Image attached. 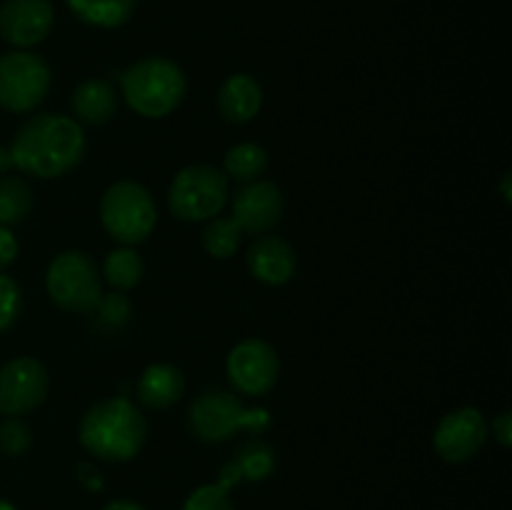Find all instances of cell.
I'll return each instance as SVG.
<instances>
[{
  "instance_id": "obj_17",
  "label": "cell",
  "mask_w": 512,
  "mask_h": 510,
  "mask_svg": "<svg viewBox=\"0 0 512 510\" xmlns=\"http://www.w3.org/2000/svg\"><path fill=\"white\" fill-rule=\"evenodd\" d=\"M70 108L78 123L105 125L118 113V90L103 78H88L73 90Z\"/></svg>"
},
{
  "instance_id": "obj_18",
  "label": "cell",
  "mask_w": 512,
  "mask_h": 510,
  "mask_svg": "<svg viewBox=\"0 0 512 510\" xmlns=\"http://www.w3.org/2000/svg\"><path fill=\"white\" fill-rule=\"evenodd\" d=\"M65 5L80 23L113 30L133 18L138 0H65Z\"/></svg>"
},
{
  "instance_id": "obj_14",
  "label": "cell",
  "mask_w": 512,
  "mask_h": 510,
  "mask_svg": "<svg viewBox=\"0 0 512 510\" xmlns=\"http://www.w3.org/2000/svg\"><path fill=\"white\" fill-rule=\"evenodd\" d=\"M245 265L258 283L278 288V285L293 280L295 270H298V258L288 240L265 233L258 235L245 250Z\"/></svg>"
},
{
  "instance_id": "obj_20",
  "label": "cell",
  "mask_w": 512,
  "mask_h": 510,
  "mask_svg": "<svg viewBox=\"0 0 512 510\" xmlns=\"http://www.w3.org/2000/svg\"><path fill=\"white\" fill-rule=\"evenodd\" d=\"M268 168V153L258 143H238L225 153L223 173L228 180L238 183H253Z\"/></svg>"
},
{
  "instance_id": "obj_24",
  "label": "cell",
  "mask_w": 512,
  "mask_h": 510,
  "mask_svg": "<svg viewBox=\"0 0 512 510\" xmlns=\"http://www.w3.org/2000/svg\"><path fill=\"white\" fill-rule=\"evenodd\" d=\"M30 445H33V428L18 415L0 425V453L8 455V458H20V455L28 453Z\"/></svg>"
},
{
  "instance_id": "obj_13",
  "label": "cell",
  "mask_w": 512,
  "mask_h": 510,
  "mask_svg": "<svg viewBox=\"0 0 512 510\" xmlns=\"http://www.w3.org/2000/svg\"><path fill=\"white\" fill-rule=\"evenodd\" d=\"M283 193L270 180H253L233 195V215L243 233L265 235L283 220Z\"/></svg>"
},
{
  "instance_id": "obj_28",
  "label": "cell",
  "mask_w": 512,
  "mask_h": 510,
  "mask_svg": "<svg viewBox=\"0 0 512 510\" xmlns=\"http://www.w3.org/2000/svg\"><path fill=\"white\" fill-rule=\"evenodd\" d=\"M18 238L13 235V230L5 228V225H0V273H3L8 265L15 263V258H18Z\"/></svg>"
},
{
  "instance_id": "obj_33",
  "label": "cell",
  "mask_w": 512,
  "mask_h": 510,
  "mask_svg": "<svg viewBox=\"0 0 512 510\" xmlns=\"http://www.w3.org/2000/svg\"><path fill=\"white\" fill-rule=\"evenodd\" d=\"M0 510H18V508H15L13 503H8V500L0 498Z\"/></svg>"
},
{
  "instance_id": "obj_2",
  "label": "cell",
  "mask_w": 512,
  "mask_h": 510,
  "mask_svg": "<svg viewBox=\"0 0 512 510\" xmlns=\"http://www.w3.org/2000/svg\"><path fill=\"white\" fill-rule=\"evenodd\" d=\"M148 438V420L133 400L123 395L98 400L80 418L78 440L98 460L128 463L143 450Z\"/></svg>"
},
{
  "instance_id": "obj_25",
  "label": "cell",
  "mask_w": 512,
  "mask_h": 510,
  "mask_svg": "<svg viewBox=\"0 0 512 510\" xmlns=\"http://www.w3.org/2000/svg\"><path fill=\"white\" fill-rule=\"evenodd\" d=\"M183 510H235L233 500H230L228 490L220 488L218 483H208L195 488L193 493L185 498Z\"/></svg>"
},
{
  "instance_id": "obj_4",
  "label": "cell",
  "mask_w": 512,
  "mask_h": 510,
  "mask_svg": "<svg viewBox=\"0 0 512 510\" xmlns=\"http://www.w3.org/2000/svg\"><path fill=\"white\" fill-rule=\"evenodd\" d=\"M188 420L193 433L203 443H225L238 430L263 433L270 425V413L260 405H245L233 390L210 388L203 390L190 403Z\"/></svg>"
},
{
  "instance_id": "obj_16",
  "label": "cell",
  "mask_w": 512,
  "mask_h": 510,
  "mask_svg": "<svg viewBox=\"0 0 512 510\" xmlns=\"http://www.w3.org/2000/svg\"><path fill=\"white\" fill-rule=\"evenodd\" d=\"M140 405L148 410H168L185 395V375L173 363H153L135 385Z\"/></svg>"
},
{
  "instance_id": "obj_30",
  "label": "cell",
  "mask_w": 512,
  "mask_h": 510,
  "mask_svg": "<svg viewBox=\"0 0 512 510\" xmlns=\"http://www.w3.org/2000/svg\"><path fill=\"white\" fill-rule=\"evenodd\" d=\"M78 480L85 490H93V493L103 490V473H100L93 463L78 465Z\"/></svg>"
},
{
  "instance_id": "obj_15",
  "label": "cell",
  "mask_w": 512,
  "mask_h": 510,
  "mask_svg": "<svg viewBox=\"0 0 512 510\" xmlns=\"http://www.w3.org/2000/svg\"><path fill=\"white\" fill-rule=\"evenodd\" d=\"M215 105H218V113L225 123H250L263 108V88L253 75L235 73L220 85Z\"/></svg>"
},
{
  "instance_id": "obj_26",
  "label": "cell",
  "mask_w": 512,
  "mask_h": 510,
  "mask_svg": "<svg viewBox=\"0 0 512 510\" xmlns=\"http://www.w3.org/2000/svg\"><path fill=\"white\" fill-rule=\"evenodd\" d=\"M20 310H23V290L10 275L0 273V333H5L18 320Z\"/></svg>"
},
{
  "instance_id": "obj_23",
  "label": "cell",
  "mask_w": 512,
  "mask_h": 510,
  "mask_svg": "<svg viewBox=\"0 0 512 510\" xmlns=\"http://www.w3.org/2000/svg\"><path fill=\"white\" fill-rule=\"evenodd\" d=\"M233 463L238 465L240 478L260 483V480H265L275 470V450L270 445L260 443V440H250V443H245L238 450Z\"/></svg>"
},
{
  "instance_id": "obj_29",
  "label": "cell",
  "mask_w": 512,
  "mask_h": 510,
  "mask_svg": "<svg viewBox=\"0 0 512 510\" xmlns=\"http://www.w3.org/2000/svg\"><path fill=\"white\" fill-rule=\"evenodd\" d=\"M493 435L503 448H510L512 445V413L510 410H503L493 418Z\"/></svg>"
},
{
  "instance_id": "obj_22",
  "label": "cell",
  "mask_w": 512,
  "mask_h": 510,
  "mask_svg": "<svg viewBox=\"0 0 512 510\" xmlns=\"http://www.w3.org/2000/svg\"><path fill=\"white\" fill-rule=\"evenodd\" d=\"M243 243V230L233 218H210L203 230V248L213 258H233Z\"/></svg>"
},
{
  "instance_id": "obj_21",
  "label": "cell",
  "mask_w": 512,
  "mask_h": 510,
  "mask_svg": "<svg viewBox=\"0 0 512 510\" xmlns=\"http://www.w3.org/2000/svg\"><path fill=\"white\" fill-rule=\"evenodd\" d=\"M33 210V193L28 183L18 175H3L0 178V225H18Z\"/></svg>"
},
{
  "instance_id": "obj_7",
  "label": "cell",
  "mask_w": 512,
  "mask_h": 510,
  "mask_svg": "<svg viewBox=\"0 0 512 510\" xmlns=\"http://www.w3.org/2000/svg\"><path fill=\"white\" fill-rule=\"evenodd\" d=\"M230 180L215 165H185L168 188L170 213L185 223L218 218L228 203Z\"/></svg>"
},
{
  "instance_id": "obj_5",
  "label": "cell",
  "mask_w": 512,
  "mask_h": 510,
  "mask_svg": "<svg viewBox=\"0 0 512 510\" xmlns=\"http://www.w3.org/2000/svg\"><path fill=\"white\" fill-rule=\"evenodd\" d=\"M100 223L115 243L135 248L153 235L158 223L153 195L135 180H118L100 198Z\"/></svg>"
},
{
  "instance_id": "obj_27",
  "label": "cell",
  "mask_w": 512,
  "mask_h": 510,
  "mask_svg": "<svg viewBox=\"0 0 512 510\" xmlns=\"http://www.w3.org/2000/svg\"><path fill=\"white\" fill-rule=\"evenodd\" d=\"M100 313V318H103V323L113 325V328H120V325H125L130 320V313H133V305H130V300L125 298L120 290H113V293L105 295L100 298L98 308H95Z\"/></svg>"
},
{
  "instance_id": "obj_9",
  "label": "cell",
  "mask_w": 512,
  "mask_h": 510,
  "mask_svg": "<svg viewBox=\"0 0 512 510\" xmlns=\"http://www.w3.org/2000/svg\"><path fill=\"white\" fill-rule=\"evenodd\" d=\"M225 373L235 393L260 398L270 393L280 378L278 350L263 338L240 340L225 360Z\"/></svg>"
},
{
  "instance_id": "obj_31",
  "label": "cell",
  "mask_w": 512,
  "mask_h": 510,
  "mask_svg": "<svg viewBox=\"0 0 512 510\" xmlns=\"http://www.w3.org/2000/svg\"><path fill=\"white\" fill-rule=\"evenodd\" d=\"M103 510H148V508L140 503H135V500H113V503L105 505Z\"/></svg>"
},
{
  "instance_id": "obj_12",
  "label": "cell",
  "mask_w": 512,
  "mask_h": 510,
  "mask_svg": "<svg viewBox=\"0 0 512 510\" xmlns=\"http://www.w3.org/2000/svg\"><path fill=\"white\" fill-rule=\"evenodd\" d=\"M55 25L50 0H5L0 5V35L18 50L43 43Z\"/></svg>"
},
{
  "instance_id": "obj_32",
  "label": "cell",
  "mask_w": 512,
  "mask_h": 510,
  "mask_svg": "<svg viewBox=\"0 0 512 510\" xmlns=\"http://www.w3.org/2000/svg\"><path fill=\"white\" fill-rule=\"evenodd\" d=\"M510 173L503 175V180H500V193H503V200L505 203H512V190H510Z\"/></svg>"
},
{
  "instance_id": "obj_8",
  "label": "cell",
  "mask_w": 512,
  "mask_h": 510,
  "mask_svg": "<svg viewBox=\"0 0 512 510\" xmlns=\"http://www.w3.org/2000/svg\"><path fill=\"white\" fill-rule=\"evenodd\" d=\"M50 65L30 50H10L0 55V108L10 113H30L50 90Z\"/></svg>"
},
{
  "instance_id": "obj_10",
  "label": "cell",
  "mask_w": 512,
  "mask_h": 510,
  "mask_svg": "<svg viewBox=\"0 0 512 510\" xmlns=\"http://www.w3.org/2000/svg\"><path fill=\"white\" fill-rule=\"evenodd\" d=\"M48 368L33 355H20L0 368V413L15 415L33 413L48 398Z\"/></svg>"
},
{
  "instance_id": "obj_1",
  "label": "cell",
  "mask_w": 512,
  "mask_h": 510,
  "mask_svg": "<svg viewBox=\"0 0 512 510\" xmlns=\"http://www.w3.org/2000/svg\"><path fill=\"white\" fill-rule=\"evenodd\" d=\"M88 150L83 125L70 115L43 113L25 120L8 148L10 165L33 178H60L78 168Z\"/></svg>"
},
{
  "instance_id": "obj_19",
  "label": "cell",
  "mask_w": 512,
  "mask_h": 510,
  "mask_svg": "<svg viewBox=\"0 0 512 510\" xmlns=\"http://www.w3.org/2000/svg\"><path fill=\"white\" fill-rule=\"evenodd\" d=\"M103 280L113 290H130L143 280L145 275V263L140 258V253L128 245H120V248L110 250L108 258L103 263Z\"/></svg>"
},
{
  "instance_id": "obj_3",
  "label": "cell",
  "mask_w": 512,
  "mask_h": 510,
  "mask_svg": "<svg viewBox=\"0 0 512 510\" xmlns=\"http://www.w3.org/2000/svg\"><path fill=\"white\" fill-rule=\"evenodd\" d=\"M120 93L135 113L160 120L180 108L188 93V78L173 60L143 58L123 70Z\"/></svg>"
},
{
  "instance_id": "obj_6",
  "label": "cell",
  "mask_w": 512,
  "mask_h": 510,
  "mask_svg": "<svg viewBox=\"0 0 512 510\" xmlns=\"http://www.w3.org/2000/svg\"><path fill=\"white\" fill-rule=\"evenodd\" d=\"M45 290L68 313H93L103 298V275L85 250H63L45 273Z\"/></svg>"
},
{
  "instance_id": "obj_11",
  "label": "cell",
  "mask_w": 512,
  "mask_h": 510,
  "mask_svg": "<svg viewBox=\"0 0 512 510\" xmlns=\"http://www.w3.org/2000/svg\"><path fill=\"white\" fill-rule=\"evenodd\" d=\"M488 433L490 425L485 415L473 405H463L443 415L433 433V448L445 463H468L485 448Z\"/></svg>"
}]
</instances>
